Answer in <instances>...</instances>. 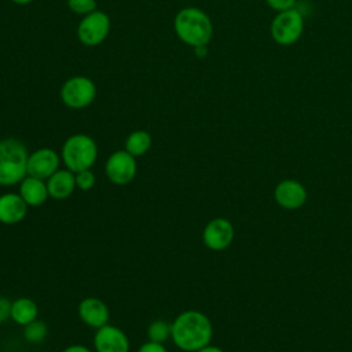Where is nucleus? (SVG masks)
Returning <instances> with one entry per match:
<instances>
[{
  "instance_id": "1",
  "label": "nucleus",
  "mask_w": 352,
  "mask_h": 352,
  "mask_svg": "<svg viewBox=\"0 0 352 352\" xmlns=\"http://www.w3.org/2000/svg\"><path fill=\"white\" fill-rule=\"evenodd\" d=\"M212 334V323L201 311H183L172 322L170 338L173 344L184 352H197L209 345Z\"/></svg>"
},
{
  "instance_id": "2",
  "label": "nucleus",
  "mask_w": 352,
  "mask_h": 352,
  "mask_svg": "<svg viewBox=\"0 0 352 352\" xmlns=\"http://www.w3.org/2000/svg\"><path fill=\"white\" fill-rule=\"evenodd\" d=\"M29 153L26 146L15 139H0V186L19 184L28 176Z\"/></svg>"
},
{
  "instance_id": "3",
  "label": "nucleus",
  "mask_w": 352,
  "mask_h": 352,
  "mask_svg": "<svg viewBox=\"0 0 352 352\" xmlns=\"http://www.w3.org/2000/svg\"><path fill=\"white\" fill-rule=\"evenodd\" d=\"M175 32L177 37L191 47L206 45L213 33L209 16L195 7L180 10L175 16Z\"/></svg>"
},
{
  "instance_id": "4",
  "label": "nucleus",
  "mask_w": 352,
  "mask_h": 352,
  "mask_svg": "<svg viewBox=\"0 0 352 352\" xmlns=\"http://www.w3.org/2000/svg\"><path fill=\"white\" fill-rule=\"evenodd\" d=\"M96 158L98 146L95 140L85 133H74L69 136L60 148V160L65 168L74 173L91 169Z\"/></svg>"
},
{
  "instance_id": "5",
  "label": "nucleus",
  "mask_w": 352,
  "mask_h": 352,
  "mask_svg": "<svg viewBox=\"0 0 352 352\" xmlns=\"http://www.w3.org/2000/svg\"><path fill=\"white\" fill-rule=\"evenodd\" d=\"M304 19L302 15L292 8L279 12L271 23V36L280 45L294 44L302 34Z\"/></svg>"
},
{
  "instance_id": "6",
  "label": "nucleus",
  "mask_w": 352,
  "mask_h": 352,
  "mask_svg": "<svg viewBox=\"0 0 352 352\" xmlns=\"http://www.w3.org/2000/svg\"><path fill=\"white\" fill-rule=\"evenodd\" d=\"M96 96L94 81L84 76L69 78L60 88V99L70 109H82L89 106Z\"/></svg>"
},
{
  "instance_id": "7",
  "label": "nucleus",
  "mask_w": 352,
  "mask_h": 352,
  "mask_svg": "<svg viewBox=\"0 0 352 352\" xmlns=\"http://www.w3.org/2000/svg\"><path fill=\"white\" fill-rule=\"evenodd\" d=\"M104 173L111 184H116V186L129 184L138 173L136 157L129 154L125 148L111 153L106 160Z\"/></svg>"
},
{
  "instance_id": "8",
  "label": "nucleus",
  "mask_w": 352,
  "mask_h": 352,
  "mask_svg": "<svg viewBox=\"0 0 352 352\" xmlns=\"http://www.w3.org/2000/svg\"><path fill=\"white\" fill-rule=\"evenodd\" d=\"M110 30V19L102 11H92L85 15L77 28L78 40L87 45L94 47L100 44L109 34Z\"/></svg>"
},
{
  "instance_id": "9",
  "label": "nucleus",
  "mask_w": 352,
  "mask_h": 352,
  "mask_svg": "<svg viewBox=\"0 0 352 352\" xmlns=\"http://www.w3.org/2000/svg\"><path fill=\"white\" fill-rule=\"evenodd\" d=\"M95 352H129L131 342L128 336L114 324H104L96 329L94 336Z\"/></svg>"
},
{
  "instance_id": "10",
  "label": "nucleus",
  "mask_w": 352,
  "mask_h": 352,
  "mask_svg": "<svg viewBox=\"0 0 352 352\" xmlns=\"http://www.w3.org/2000/svg\"><path fill=\"white\" fill-rule=\"evenodd\" d=\"M60 155L50 147H41L29 153L28 175L47 180L60 166Z\"/></svg>"
},
{
  "instance_id": "11",
  "label": "nucleus",
  "mask_w": 352,
  "mask_h": 352,
  "mask_svg": "<svg viewBox=\"0 0 352 352\" xmlns=\"http://www.w3.org/2000/svg\"><path fill=\"white\" fill-rule=\"evenodd\" d=\"M234 239V227L227 219H213L210 220L204 231H202V241L205 246L210 250L220 252L227 249Z\"/></svg>"
},
{
  "instance_id": "12",
  "label": "nucleus",
  "mask_w": 352,
  "mask_h": 352,
  "mask_svg": "<svg viewBox=\"0 0 352 352\" xmlns=\"http://www.w3.org/2000/svg\"><path fill=\"white\" fill-rule=\"evenodd\" d=\"M78 318L91 329H99L109 323L110 311L109 307L96 297H85L77 307Z\"/></svg>"
},
{
  "instance_id": "13",
  "label": "nucleus",
  "mask_w": 352,
  "mask_h": 352,
  "mask_svg": "<svg viewBox=\"0 0 352 352\" xmlns=\"http://www.w3.org/2000/svg\"><path fill=\"white\" fill-rule=\"evenodd\" d=\"M28 204L18 192H4L0 195V223L12 226L21 223L28 214Z\"/></svg>"
},
{
  "instance_id": "14",
  "label": "nucleus",
  "mask_w": 352,
  "mask_h": 352,
  "mask_svg": "<svg viewBox=\"0 0 352 352\" xmlns=\"http://www.w3.org/2000/svg\"><path fill=\"white\" fill-rule=\"evenodd\" d=\"M275 199L285 209H298L307 199V191L296 180H283L275 188Z\"/></svg>"
},
{
  "instance_id": "15",
  "label": "nucleus",
  "mask_w": 352,
  "mask_h": 352,
  "mask_svg": "<svg viewBox=\"0 0 352 352\" xmlns=\"http://www.w3.org/2000/svg\"><path fill=\"white\" fill-rule=\"evenodd\" d=\"M45 183H47L50 198L56 199V201L69 198L77 188L76 173L66 168L65 169L59 168L54 175H51L45 180Z\"/></svg>"
},
{
  "instance_id": "16",
  "label": "nucleus",
  "mask_w": 352,
  "mask_h": 352,
  "mask_svg": "<svg viewBox=\"0 0 352 352\" xmlns=\"http://www.w3.org/2000/svg\"><path fill=\"white\" fill-rule=\"evenodd\" d=\"M18 194L29 208L41 206L50 198L45 180L30 175L25 176L23 180L18 184Z\"/></svg>"
},
{
  "instance_id": "17",
  "label": "nucleus",
  "mask_w": 352,
  "mask_h": 352,
  "mask_svg": "<svg viewBox=\"0 0 352 352\" xmlns=\"http://www.w3.org/2000/svg\"><path fill=\"white\" fill-rule=\"evenodd\" d=\"M38 316L37 304L29 297H19L12 301L11 305V319L21 326H26L36 320Z\"/></svg>"
},
{
  "instance_id": "18",
  "label": "nucleus",
  "mask_w": 352,
  "mask_h": 352,
  "mask_svg": "<svg viewBox=\"0 0 352 352\" xmlns=\"http://www.w3.org/2000/svg\"><path fill=\"white\" fill-rule=\"evenodd\" d=\"M151 147V136L143 129H138L129 133L125 140V150L133 157L144 155Z\"/></svg>"
},
{
  "instance_id": "19",
  "label": "nucleus",
  "mask_w": 352,
  "mask_h": 352,
  "mask_svg": "<svg viewBox=\"0 0 352 352\" xmlns=\"http://www.w3.org/2000/svg\"><path fill=\"white\" fill-rule=\"evenodd\" d=\"M172 334V323L165 319H155L147 327V338L148 341L164 344L170 338Z\"/></svg>"
},
{
  "instance_id": "20",
  "label": "nucleus",
  "mask_w": 352,
  "mask_h": 352,
  "mask_svg": "<svg viewBox=\"0 0 352 352\" xmlns=\"http://www.w3.org/2000/svg\"><path fill=\"white\" fill-rule=\"evenodd\" d=\"M48 334V326L44 320L36 319L29 324L23 326V337L30 344L41 342Z\"/></svg>"
},
{
  "instance_id": "21",
  "label": "nucleus",
  "mask_w": 352,
  "mask_h": 352,
  "mask_svg": "<svg viewBox=\"0 0 352 352\" xmlns=\"http://www.w3.org/2000/svg\"><path fill=\"white\" fill-rule=\"evenodd\" d=\"M96 183V176L91 169L80 170L76 173V186L81 191H89Z\"/></svg>"
},
{
  "instance_id": "22",
  "label": "nucleus",
  "mask_w": 352,
  "mask_h": 352,
  "mask_svg": "<svg viewBox=\"0 0 352 352\" xmlns=\"http://www.w3.org/2000/svg\"><path fill=\"white\" fill-rule=\"evenodd\" d=\"M69 8L80 15H88L96 8L95 0H67Z\"/></svg>"
},
{
  "instance_id": "23",
  "label": "nucleus",
  "mask_w": 352,
  "mask_h": 352,
  "mask_svg": "<svg viewBox=\"0 0 352 352\" xmlns=\"http://www.w3.org/2000/svg\"><path fill=\"white\" fill-rule=\"evenodd\" d=\"M11 305L12 301L10 298L0 296V324L11 319Z\"/></svg>"
},
{
  "instance_id": "24",
  "label": "nucleus",
  "mask_w": 352,
  "mask_h": 352,
  "mask_svg": "<svg viewBox=\"0 0 352 352\" xmlns=\"http://www.w3.org/2000/svg\"><path fill=\"white\" fill-rule=\"evenodd\" d=\"M267 4L275 10V11H287V10H292L296 4V0H265Z\"/></svg>"
},
{
  "instance_id": "25",
  "label": "nucleus",
  "mask_w": 352,
  "mask_h": 352,
  "mask_svg": "<svg viewBox=\"0 0 352 352\" xmlns=\"http://www.w3.org/2000/svg\"><path fill=\"white\" fill-rule=\"evenodd\" d=\"M138 352H168V349L164 346L161 342H154V341H147L140 345Z\"/></svg>"
},
{
  "instance_id": "26",
  "label": "nucleus",
  "mask_w": 352,
  "mask_h": 352,
  "mask_svg": "<svg viewBox=\"0 0 352 352\" xmlns=\"http://www.w3.org/2000/svg\"><path fill=\"white\" fill-rule=\"evenodd\" d=\"M62 352H94L91 348L85 346V345H81V344H73V345H69L66 346Z\"/></svg>"
},
{
  "instance_id": "27",
  "label": "nucleus",
  "mask_w": 352,
  "mask_h": 352,
  "mask_svg": "<svg viewBox=\"0 0 352 352\" xmlns=\"http://www.w3.org/2000/svg\"><path fill=\"white\" fill-rule=\"evenodd\" d=\"M197 352H224L221 348H219V346H213V345H206V346H204V348H201V349H198Z\"/></svg>"
},
{
  "instance_id": "28",
  "label": "nucleus",
  "mask_w": 352,
  "mask_h": 352,
  "mask_svg": "<svg viewBox=\"0 0 352 352\" xmlns=\"http://www.w3.org/2000/svg\"><path fill=\"white\" fill-rule=\"evenodd\" d=\"M195 54H197L199 58L205 56V55L208 54V48H206V45H199V47H195Z\"/></svg>"
},
{
  "instance_id": "29",
  "label": "nucleus",
  "mask_w": 352,
  "mask_h": 352,
  "mask_svg": "<svg viewBox=\"0 0 352 352\" xmlns=\"http://www.w3.org/2000/svg\"><path fill=\"white\" fill-rule=\"evenodd\" d=\"M12 3H15V4H29L30 1H33V0H11Z\"/></svg>"
}]
</instances>
